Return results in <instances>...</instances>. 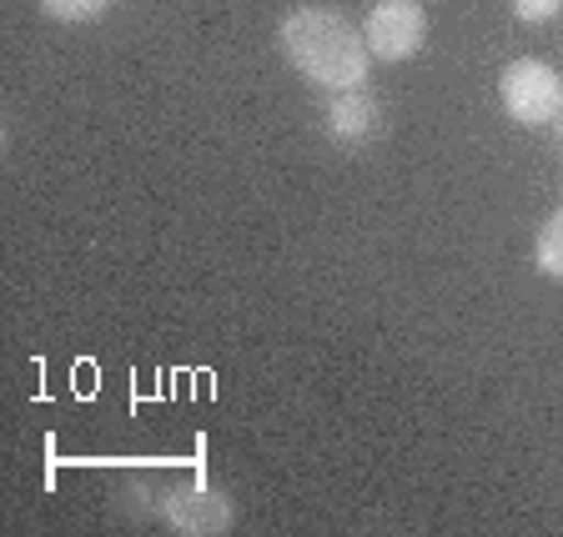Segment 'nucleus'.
<instances>
[{
    "instance_id": "1",
    "label": "nucleus",
    "mask_w": 563,
    "mask_h": 537,
    "mask_svg": "<svg viewBox=\"0 0 563 537\" xmlns=\"http://www.w3.org/2000/svg\"><path fill=\"white\" fill-rule=\"evenodd\" d=\"M277 41H282L287 66H292L302 81L322 86V91H352V86L367 81L373 51H367L363 31H357L342 11H328V5H297L292 15H282Z\"/></svg>"
},
{
    "instance_id": "2",
    "label": "nucleus",
    "mask_w": 563,
    "mask_h": 537,
    "mask_svg": "<svg viewBox=\"0 0 563 537\" xmlns=\"http://www.w3.org/2000/svg\"><path fill=\"white\" fill-rule=\"evenodd\" d=\"M498 101L518 126H553V116L563 111V76L549 60H514L498 76Z\"/></svg>"
},
{
    "instance_id": "3",
    "label": "nucleus",
    "mask_w": 563,
    "mask_h": 537,
    "mask_svg": "<svg viewBox=\"0 0 563 537\" xmlns=\"http://www.w3.org/2000/svg\"><path fill=\"white\" fill-rule=\"evenodd\" d=\"M363 41L373 51V60H408L428 41V15H422L418 0H377L367 11Z\"/></svg>"
},
{
    "instance_id": "4",
    "label": "nucleus",
    "mask_w": 563,
    "mask_h": 537,
    "mask_svg": "<svg viewBox=\"0 0 563 537\" xmlns=\"http://www.w3.org/2000/svg\"><path fill=\"white\" fill-rule=\"evenodd\" d=\"M377 126H383V105H377L373 91H363V86H352V91H338L328 105V136L342 141V146H357V141L377 136Z\"/></svg>"
},
{
    "instance_id": "5",
    "label": "nucleus",
    "mask_w": 563,
    "mask_h": 537,
    "mask_svg": "<svg viewBox=\"0 0 563 537\" xmlns=\"http://www.w3.org/2000/svg\"><path fill=\"white\" fill-rule=\"evenodd\" d=\"M166 523H172L176 533H227V527H232V507L207 488L176 492V497H166Z\"/></svg>"
},
{
    "instance_id": "6",
    "label": "nucleus",
    "mask_w": 563,
    "mask_h": 537,
    "mask_svg": "<svg viewBox=\"0 0 563 537\" xmlns=\"http://www.w3.org/2000/svg\"><path fill=\"white\" fill-rule=\"evenodd\" d=\"M533 267H539L543 277H559L563 281V206L539 226V242H533Z\"/></svg>"
},
{
    "instance_id": "7",
    "label": "nucleus",
    "mask_w": 563,
    "mask_h": 537,
    "mask_svg": "<svg viewBox=\"0 0 563 537\" xmlns=\"http://www.w3.org/2000/svg\"><path fill=\"white\" fill-rule=\"evenodd\" d=\"M41 11L60 25H86V21L111 11V0H41Z\"/></svg>"
},
{
    "instance_id": "8",
    "label": "nucleus",
    "mask_w": 563,
    "mask_h": 537,
    "mask_svg": "<svg viewBox=\"0 0 563 537\" xmlns=\"http://www.w3.org/2000/svg\"><path fill=\"white\" fill-rule=\"evenodd\" d=\"M559 11H563V0H514V15L523 25H543V21H553Z\"/></svg>"
},
{
    "instance_id": "9",
    "label": "nucleus",
    "mask_w": 563,
    "mask_h": 537,
    "mask_svg": "<svg viewBox=\"0 0 563 537\" xmlns=\"http://www.w3.org/2000/svg\"><path fill=\"white\" fill-rule=\"evenodd\" d=\"M553 131H559V141H563V111H559V116H553Z\"/></svg>"
}]
</instances>
